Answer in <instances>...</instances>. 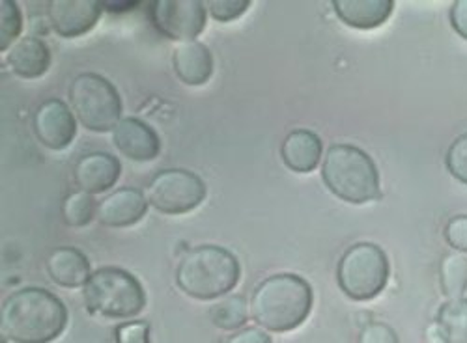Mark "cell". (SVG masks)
<instances>
[{"instance_id": "5b68a950", "label": "cell", "mask_w": 467, "mask_h": 343, "mask_svg": "<svg viewBox=\"0 0 467 343\" xmlns=\"http://www.w3.org/2000/svg\"><path fill=\"white\" fill-rule=\"evenodd\" d=\"M88 312L110 318L130 319L146 307V293L135 275L120 267H101L94 271L83 288Z\"/></svg>"}, {"instance_id": "e0dca14e", "label": "cell", "mask_w": 467, "mask_h": 343, "mask_svg": "<svg viewBox=\"0 0 467 343\" xmlns=\"http://www.w3.org/2000/svg\"><path fill=\"white\" fill-rule=\"evenodd\" d=\"M6 62L21 79H40L51 67V49L36 35H26L8 51Z\"/></svg>"}, {"instance_id": "484cf974", "label": "cell", "mask_w": 467, "mask_h": 343, "mask_svg": "<svg viewBox=\"0 0 467 343\" xmlns=\"http://www.w3.org/2000/svg\"><path fill=\"white\" fill-rule=\"evenodd\" d=\"M249 0H210L206 10L219 23H228L242 17L249 10Z\"/></svg>"}, {"instance_id": "ffe728a7", "label": "cell", "mask_w": 467, "mask_h": 343, "mask_svg": "<svg viewBox=\"0 0 467 343\" xmlns=\"http://www.w3.org/2000/svg\"><path fill=\"white\" fill-rule=\"evenodd\" d=\"M438 338L441 343H467V298H449L436 316Z\"/></svg>"}, {"instance_id": "8fae6325", "label": "cell", "mask_w": 467, "mask_h": 343, "mask_svg": "<svg viewBox=\"0 0 467 343\" xmlns=\"http://www.w3.org/2000/svg\"><path fill=\"white\" fill-rule=\"evenodd\" d=\"M105 6L94 0H53L49 21L62 37H79L88 34L99 21Z\"/></svg>"}, {"instance_id": "f546056e", "label": "cell", "mask_w": 467, "mask_h": 343, "mask_svg": "<svg viewBox=\"0 0 467 343\" xmlns=\"http://www.w3.org/2000/svg\"><path fill=\"white\" fill-rule=\"evenodd\" d=\"M224 343H274V341H271V336L265 330L249 327V328L238 330L236 334H232Z\"/></svg>"}, {"instance_id": "4fadbf2b", "label": "cell", "mask_w": 467, "mask_h": 343, "mask_svg": "<svg viewBox=\"0 0 467 343\" xmlns=\"http://www.w3.org/2000/svg\"><path fill=\"white\" fill-rule=\"evenodd\" d=\"M148 200L139 188L124 187L114 190L98 204V220L107 227H130L144 218Z\"/></svg>"}, {"instance_id": "9a60e30c", "label": "cell", "mask_w": 467, "mask_h": 343, "mask_svg": "<svg viewBox=\"0 0 467 343\" xmlns=\"http://www.w3.org/2000/svg\"><path fill=\"white\" fill-rule=\"evenodd\" d=\"M47 273L62 288H85L92 277L88 257L75 247H58L47 257Z\"/></svg>"}, {"instance_id": "277c9868", "label": "cell", "mask_w": 467, "mask_h": 343, "mask_svg": "<svg viewBox=\"0 0 467 343\" xmlns=\"http://www.w3.org/2000/svg\"><path fill=\"white\" fill-rule=\"evenodd\" d=\"M322 179L335 197L349 204H367L381 197L376 163L352 144H333L326 151Z\"/></svg>"}, {"instance_id": "8992f818", "label": "cell", "mask_w": 467, "mask_h": 343, "mask_svg": "<svg viewBox=\"0 0 467 343\" xmlns=\"http://www.w3.org/2000/svg\"><path fill=\"white\" fill-rule=\"evenodd\" d=\"M391 275L389 257L374 243L349 247L337 265V282L342 293L352 300H372L378 297Z\"/></svg>"}, {"instance_id": "d6986e66", "label": "cell", "mask_w": 467, "mask_h": 343, "mask_svg": "<svg viewBox=\"0 0 467 343\" xmlns=\"http://www.w3.org/2000/svg\"><path fill=\"white\" fill-rule=\"evenodd\" d=\"M333 10L348 26L370 30L391 17L395 3L393 0H335Z\"/></svg>"}, {"instance_id": "9c48e42d", "label": "cell", "mask_w": 467, "mask_h": 343, "mask_svg": "<svg viewBox=\"0 0 467 343\" xmlns=\"http://www.w3.org/2000/svg\"><path fill=\"white\" fill-rule=\"evenodd\" d=\"M151 21L163 35L187 44L206 26V6L199 0H158L150 5Z\"/></svg>"}, {"instance_id": "603a6c76", "label": "cell", "mask_w": 467, "mask_h": 343, "mask_svg": "<svg viewBox=\"0 0 467 343\" xmlns=\"http://www.w3.org/2000/svg\"><path fill=\"white\" fill-rule=\"evenodd\" d=\"M62 215L67 226L71 227H85L98 217V204L92 195L79 190L66 198L62 206Z\"/></svg>"}, {"instance_id": "6da1fadb", "label": "cell", "mask_w": 467, "mask_h": 343, "mask_svg": "<svg viewBox=\"0 0 467 343\" xmlns=\"http://www.w3.org/2000/svg\"><path fill=\"white\" fill-rule=\"evenodd\" d=\"M66 327V304L44 288H23L12 293L0 310V330L16 343H51Z\"/></svg>"}, {"instance_id": "d4e9b609", "label": "cell", "mask_w": 467, "mask_h": 343, "mask_svg": "<svg viewBox=\"0 0 467 343\" xmlns=\"http://www.w3.org/2000/svg\"><path fill=\"white\" fill-rule=\"evenodd\" d=\"M447 170L454 179L467 185V133L456 136L445 156Z\"/></svg>"}, {"instance_id": "4316f807", "label": "cell", "mask_w": 467, "mask_h": 343, "mask_svg": "<svg viewBox=\"0 0 467 343\" xmlns=\"http://www.w3.org/2000/svg\"><path fill=\"white\" fill-rule=\"evenodd\" d=\"M445 241L458 252L467 254V215L452 217L445 226Z\"/></svg>"}, {"instance_id": "ba28073f", "label": "cell", "mask_w": 467, "mask_h": 343, "mask_svg": "<svg viewBox=\"0 0 467 343\" xmlns=\"http://www.w3.org/2000/svg\"><path fill=\"white\" fill-rule=\"evenodd\" d=\"M204 198V181L183 168L161 170L148 185V202L163 215H185L199 207Z\"/></svg>"}, {"instance_id": "30bf717a", "label": "cell", "mask_w": 467, "mask_h": 343, "mask_svg": "<svg viewBox=\"0 0 467 343\" xmlns=\"http://www.w3.org/2000/svg\"><path fill=\"white\" fill-rule=\"evenodd\" d=\"M32 127L36 138L46 147L60 151L73 142L77 135V118L64 101L49 99L34 112Z\"/></svg>"}, {"instance_id": "5bb4252c", "label": "cell", "mask_w": 467, "mask_h": 343, "mask_svg": "<svg viewBox=\"0 0 467 343\" xmlns=\"http://www.w3.org/2000/svg\"><path fill=\"white\" fill-rule=\"evenodd\" d=\"M120 174V161L110 154H101V151H94V154L81 157L73 170L75 183L88 195L105 193V190H109L119 181Z\"/></svg>"}, {"instance_id": "44dd1931", "label": "cell", "mask_w": 467, "mask_h": 343, "mask_svg": "<svg viewBox=\"0 0 467 343\" xmlns=\"http://www.w3.org/2000/svg\"><path fill=\"white\" fill-rule=\"evenodd\" d=\"M440 286L447 298H460L467 291V256L447 254L440 265Z\"/></svg>"}, {"instance_id": "3957f363", "label": "cell", "mask_w": 467, "mask_h": 343, "mask_svg": "<svg viewBox=\"0 0 467 343\" xmlns=\"http://www.w3.org/2000/svg\"><path fill=\"white\" fill-rule=\"evenodd\" d=\"M242 267L230 250L217 245H202L189 250L176 271L178 288L197 300H213L238 286Z\"/></svg>"}, {"instance_id": "ac0fdd59", "label": "cell", "mask_w": 467, "mask_h": 343, "mask_svg": "<svg viewBox=\"0 0 467 343\" xmlns=\"http://www.w3.org/2000/svg\"><path fill=\"white\" fill-rule=\"evenodd\" d=\"M174 71L182 83L189 86H202L206 85L215 69L213 55L201 42H187L176 47L172 55Z\"/></svg>"}, {"instance_id": "f1b7e54d", "label": "cell", "mask_w": 467, "mask_h": 343, "mask_svg": "<svg viewBox=\"0 0 467 343\" xmlns=\"http://www.w3.org/2000/svg\"><path fill=\"white\" fill-rule=\"evenodd\" d=\"M358 343H400V339L389 325L372 321L363 327Z\"/></svg>"}, {"instance_id": "4dcf8cb0", "label": "cell", "mask_w": 467, "mask_h": 343, "mask_svg": "<svg viewBox=\"0 0 467 343\" xmlns=\"http://www.w3.org/2000/svg\"><path fill=\"white\" fill-rule=\"evenodd\" d=\"M451 25L458 35L467 40V0H456L451 12Z\"/></svg>"}, {"instance_id": "cb8c5ba5", "label": "cell", "mask_w": 467, "mask_h": 343, "mask_svg": "<svg viewBox=\"0 0 467 343\" xmlns=\"http://www.w3.org/2000/svg\"><path fill=\"white\" fill-rule=\"evenodd\" d=\"M23 30V15L14 0L0 3V51L12 49Z\"/></svg>"}, {"instance_id": "7c38bea8", "label": "cell", "mask_w": 467, "mask_h": 343, "mask_svg": "<svg viewBox=\"0 0 467 343\" xmlns=\"http://www.w3.org/2000/svg\"><path fill=\"white\" fill-rule=\"evenodd\" d=\"M112 140L128 159L137 163L153 161L161 151L158 133L137 118H122L112 129Z\"/></svg>"}, {"instance_id": "2e32d148", "label": "cell", "mask_w": 467, "mask_h": 343, "mask_svg": "<svg viewBox=\"0 0 467 343\" xmlns=\"http://www.w3.org/2000/svg\"><path fill=\"white\" fill-rule=\"evenodd\" d=\"M322 138L308 129H296L288 133L281 146V157L285 165L299 174H308L317 170V166L322 161Z\"/></svg>"}, {"instance_id": "52a82bcc", "label": "cell", "mask_w": 467, "mask_h": 343, "mask_svg": "<svg viewBox=\"0 0 467 343\" xmlns=\"http://www.w3.org/2000/svg\"><path fill=\"white\" fill-rule=\"evenodd\" d=\"M67 96L77 120L90 131H110L122 120L119 90L98 73H81L75 77Z\"/></svg>"}, {"instance_id": "7402d4cb", "label": "cell", "mask_w": 467, "mask_h": 343, "mask_svg": "<svg viewBox=\"0 0 467 343\" xmlns=\"http://www.w3.org/2000/svg\"><path fill=\"white\" fill-rule=\"evenodd\" d=\"M212 323L221 330H238L247 319V302L240 295H230L219 302H215L210 310Z\"/></svg>"}, {"instance_id": "83f0119b", "label": "cell", "mask_w": 467, "mask_h": 343, "mask_svg": "<svg viewBox=\"0 0 467 343\" xmlns=\"http://www.w3.org/2000/svg\"><path fill=\"white\" fill-rule=\"evenodd\" d=\"M116 343H150V325L146 321H131L116 327Z\"/></svg>"}, {"instance_id": "7a4b0ae2", "label": "cell", "mask_w": 467, "mask_h": 343, "mask_svg": "<svg viewBox=\"0 0 467 343\" xmlns=\"http://www.w3.org/2000/svg\"><path fill=\"white\" fill-rule=\"evenodd\" d=\"M315 293L299 275L281 273L258 284L251 298V316L265 330L290 332L305 323L313 310Z\"/></svg>"}]
</instances>
